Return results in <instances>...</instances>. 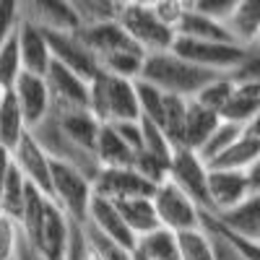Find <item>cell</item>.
<instances>
[{
	"label": "cell",
	"mask_w": 260,
	"mask_h": 260,
	"mask_svg": "<svg viewBox=\"0 0 260 260\" xmlns=\"http://www.w3.org/2000/svg\"><path fill=\"white\" fill-rule=\"evenodd\" d=\"M21 24H24L21 3H16V0H6V3H0V47L18 34Z\"/></svg>",
	"instance_id": "obj_37"
},
{
	"label": "cell",
	"mask_w": 260,
	"mask_h": 260,
	"mask_svg": "<svg viewBox=\"0 0 260 260\" xmlns=\"http://www.w3.org/2000/svg\"><path fill=\"white\" fill-rule=\"evenodd\" d=\"M211 216V213H208ZM226 232L247 240H260V192H250V198L224 216H213Z\"/></svg>",
	"instance_id": "obj_25"
},
{
	"label": "cell",
	"mask_w": 260,
	"mask_h": 260,
	"mask_svg": "<svg viewBox=\"0 0 260 260\" xmlns=\"http://www.w3.org/2000/svg\"><path fill=\"white\" fill-rule=\"evenodd\" d=\"M26 187H29V182L13 167L8 180H6L3 195H0V216H6V219L21 224V219H24V203H26Z\"/></svg>",
	"instance_id": "obj_31"
},
{
	"label": "cell",
	"mask_w": 260,
	"mask_h": 260,
	"mask_svg": "<svg viewBox=\"0 0 260 260\" xmlns=\"http://www.w3.org/2000/svg\"><path fill=\"white\" fill-rule=\"evenodd\" d=\"M232 86H234L232 76H219V78H213L198 96H195V102H201L203 107L213 110L216 115H221L224 104H226V99H229V94H232Z\"/></svg>",
	"instance_id": "obj_35"
},
{
	"label": "cell",
	"mask_w": 260,
	"mask_h": 260,
	"mask_svg": "<svg viewBox=\"0 0 260 260\" xmlns=\"http://www.w3.org/2000/svg\"><path fill=\"white\" fill-rule=\"evenodd\" d=\"M117 24L127 31V37L133 39L146 55L169 52L172 45H175V39H177V34L159 21V16L154 13V6L151 3H122Z\"/></svg>",
	"instance_id": "obj_4"
},
{
	"label": "cell",
	"mask_w": 260,
	"mask_h": 260,
	"mask_svg": "<svg viewBox=\"0 0 260 260\" xmlns=\"http://www.w3.org/2000/svg\"><path fill=\"white\" fill-rule=\"evenodd\" d=\"M151 6H154V13L159 16L161 24L177 34V26L182 21V13H185L187 3H180V0H161V3H151Z\"/></svg>",
	"instance_id": "obj_41"
},
{
	"label": "cell",
	"mask_w": 260,
	"mask_h": 260,
	"mask_svg": "<svg viewBox=\"0 0 260 260\" xmlns=\"http://www.w3.org/2000/svg\"><path fill=\"white\" fill-rule=\"evenodd\" d=\"M26 136H29V125H26L24 115H21L13 94L8 91L3 96V102H0V143H3L8 154H13Z\"/></svg>",
	"instance_id": "obj_28"
},
{
	"label": "cell",
	"mask_w": 260,
	"mask_h": 260,
	"mask_svg": "<svg viewBox=\"0 0 260 260\" xmlns=\"http://www.w3.org/2000/svg\"><path fill=\"white\" fill-rule=\"evenodd\" d=\"M31 133V138L45 148V154L52 159V161H60V164H68V167H73V169H78L81 175H86L91 182L96 180V175H99V161H96V156L91 154V151H86V148H81L78 143H73L68 136L60 130V125L55 122V117L50 115L45 122H39L34 130H29Z\"/></svg>",
	"instance_id": "obj_6"
},
{
	"label": "cell",
	"mask_w": 260,
	"mask_h": 260,
	"mask_svg": "<svg viewBox=\"0 0 260 260\" xmlns=\"http://www.w3.org/2000/svg\"><path fill=\"white\" fill-rule=\"evenodd\" d=\"M50 115L55 117L60 130L73 143H78L81 148H86V151H91V154H94L102 122L91 115V110H52Z\"/></svg>",
	"instance_id": "obj_20"
},
{
	"label": "cell",
	"mask_w": 260,
	"mask_h": 260,
	"mask_svg": "<svg viewBox=\"0 0 260 260\" xmlns=\"http://www.w3.org/2000/svg\"><path fill=\"white\" fill-rule=\"evenodd\" d=\"M177 252L180 260H216L213 234L206 226L177 234Z\"/></svg>",
	"instance_id": "obj_32"
},
{
	"label": "cell",
	"mask_w": 260,
	"mask_h": 260,
	"mask_svg": "<svg viewBox=\"0 0 260 260\" xmlns=\"http://www.w3.org/2000/svg\"><path fill=\"white\" fill-rule=\"evenodd\" d=\"M13 169V159L8 151H0V195H3V187H6V180Z\"/></svg>",
	"instance_id": "obj_44"
},
{
	"label": "cell",
	"mask_w": 260,
	"mask_h": 260,
	"mask_svg": "<svg viewBox=\"0 0 260 260\" xmlns=\"http://www.w3.org/2000/svg\"><path fill=\"white\" fill-rule=\"evenodd\" d=\"M21 226L6 216H0V260H18L21 247Z\"/></svg>",
	"instance_id": "obj_38"
},
{
	"label": "cell",
	"mask_w": 260,
	"mask_h": 260,
	"mask_svg": "<svg viewBox=\"0 0 260 260\" xmlns=\"http://www.w3.org/2000/svg\"><path fill=\"white\" fill-rule=\"evenodd\" d=\"M89 110L102 125L138 122L141 104H138L136 81L99 71L89 83Z\"/></svg>",
	"instance_id": "obj_2"
},
{
	"label": "cell",
	"mask_w": 260,
	"mask_h": 260,
	"mask_svg": "<svg viewBox=\"0 0 260 260\" xmlns=\"http://www.w3.org/2000/svg\"><path fill=\"white\" fill-rule=\"evenodd\" d=\"M24 240L34 247V252L45 260H65L71 247V234H73V221L65 216L52 198L45 201L39 216L21 229Z\"/></svg>",
	"instance_id": "obj_3"
},
{
	"label": "cell",
	"mask_w": 260,
	"mask_h": 260,
	"mask_svg": "<svg viewBox=\"0 0 260 260\" xmlns=\"http://www.w3.org/2000/svg\"><path fill=\"white\" fill-rule=\"evenodd\" d=\"M224 26L240 47H252L260 42V0H237Z\"/></svg>",
	"instance_id": "obj_21"
},
{
	"label": "cell",
	"mask_w": 260,
	"mask_h": 260,
	"mask_svg": "<svg viewBox=\"0 0 260 260\" xmlns=\"http://www.w3.org/2000/svg\"><path fill=\"white\" fill-rule=\"evenodd\" d=\"M219 78V73L203 71L198 65H192L182 60L175 52H154L146 55L143 60V71L138 81H146L151 86H156L159 91L172 94V96H182V99H195L206 86Z\"/></svg>",
	"instance_id": "obj_1"
},
{
	"label": "cell",
	"mask_w": 260,
	"mask_h": 260,
	"mask_svg": "<svg viewBox=\"0 0 260 260\" xmlns=\"http://www.w3.org/2000/svg\"><path fill=\"white\" fill-rule=\"evenodd\" d=\"M47 42H50V52L52 60L71 68L73 73H78L81 78L91 81L99 73V62L91 55V50L81 42L78 31H45Z\"/></svg>",
	"instance_id": "obj_14"
},
{
	"label": "cell",
	"mask_w": 260,
	"mask_h": 260,
	"mask_svg": "<svg viewBox=\"0 0 260 260\" xmlns=\"http://www.w3.org/2000/svg\"><path fill=\"white\" fill-rule=\"evenodd\" d=\"M24 73L21 68V55H18V34L13 39H8L3 47H0V86H6L11 91L16 78Z\"/></svg>",
	"instance_id": "obj_34"
},
{
	"label": "cell",
	"mask_w": 260,
	"mask_h": 260,
	"mask_svg": "<svg viewBox=\"0 0 260 260\" xmlns=\"http://www.w3.org/2000/svg\"><path fill=\"white\" fill-rule=\"evenodd\" d=\"M0 151H6V148H3V143H0Z\"/></svg>",
	"instance_id": "obj_49"
},
{
	"label": "cell",
	"mask_w": 260,
	"mask_h": 260,
	"mask_svg": "<svg viewBox=\"0 0 260 260\" xmlns=\"http://www.w3.org/2000/svg\"><path fill=\"white\" fill-rule=\"evenodd\" d=\"M94 156L102 169H125L136 164V151L127 146V141L120 136V130L115 125H102Z\"/></svg>",
	"instance_id": "obj_22"
},
{
	"label": "cell",
	"mask_w": 260,
	"mask_h": 260,
	"mask_svg": "<svg viewBox=\"0 0 260 260\" xmlns=\"http://www.w3.org/2000/svg\"><path fill=\"white\" fill-rule=\"evenodd\" d=\"M247 172L240 169H211L208 172V213L224 216L250 198Z\"/></svg>",
	"instance_id": "obj_10"
},
{
	"label": "cell",
	"mask_w": 260,
	"mask_h": 260,
	"mask_svg": "<svg viewBox=\"0 0 260 260\" xmlns=\"http://www.w3.org/2000/svg\"><path fill=\"white\" fill-rule=\"evenodd\" d=\"M257 112H260V86L257 83H245V81H234L232 94H229L219 117L224 122L245 127Z\"/></svg>",
	"instance_id": "obj_23"
},
{
	"label": "cell",
	"mask_w": 260,
	"mask_h": 260,
	"mask_svg": "<svg viewBox=\"0 0 260 260\" xmlns=\"http://www.w3.org/2000/svg\"><path fill=\"white\" fill-rule=\"evenodd\" d=\"M130 255H133V260H180L177 234L159 226L154 232L138 237Z\"/></svg>",
	"instance_id": "obj_27"
},
{
	"label": "cell",
	"mask_w": 260,
	"mask_h": 260,
	"mask_svg": "<svg viewBox=\"0 0 260 260\" xmlns=\"http://www.w3.org/2000/svg\"><path fill=\"white\" fill-rule=\"evenodd\" d=\"M78 37H81L83 45L91 50L96 62H102L104 57H112L117 52L141 50L117 21H112V24H99V26H83V29H78Z\"/></svg>",
	"instance_id": "obj_18"
},
{
	"label": "cell",
	"mask_w": 260,
	"mask_h": 260,
	"mask_svg": "<svg viewBox=\"0 0 260 260\" xmlns=\"http://www.w3.org/2000/svg\"><path fill=\"white\" fill-rule=\"evenodd\" d=\"M221 117L213 110L203 107L201 102L190 99L187 102V115H185V136H182V148L190 151H201L203 143L211 138V133L219 127Z\"/></svg>",
	"instance_id": "obj_24"
},
{
	"label": "cell",
	"mask_w": 260,
	"mask_h": 260,
	"mask_svg": "<svg viewBox=\"0 0 260 260\" xmlns=\"http://www.w3.org/2000/svg\"><path fill=\"white\" fill-rule=\"evenodd\" d=\"M21 115H24L29 130H34L39 122H45L52 112V96L47 89L45 76H31V73H21L11 89Z\"/></svg>",
	"instance_id": "obj_13"
},
{
	"label": "cell",
	"mask_w": 260,
	"mask_h": 260,
	"mask_svg": "<svg viewBox=\"0 0 260 260\" xmlns=\"http://www.w3.org/2000/svg\"><path fill=\"white\" fill-rule=\"evenodd\" d=\"M141 130H143V151H148V154L172 161L175 146L169 143V138L161 133V130H159L154 122H148V120H141Z\"/></svg>",
	"instance_id": "obj_36"
},
{
	"label": "cell",
	"mask_w": 260,
	"mask_h": 260,
	"mask_svg": "<svg viewBox=\"0 0 260 260\" xmlns=\"http://www.w3.org/2000/svg\"><path fill=\"white\" fill-rule=\"evenodd\" d=\"M190 3H192L195 11H201V13H206V16H211V18H216V21L224 24L237 0H190Z\"/></svg>",
	"instance_id": "obj_42"
},
{
	"label": "cell",
	"mask_w": 260,
	"mask_h": 260,
	"mask_svg": "<svg viewBox=\"0 0 260 260\" xmlns=\"http://www.w3.org/2000/svg\"><path fill=\"white\" fill-rule=\"evenodd\" d=\"M242 136V127L240 125H232V122H219V127H216L213 130V133H211V138L203 143V148L198 151V156L211 167L216 159H219V156H224L226 154V151L237 143V138H240Z\"/></svg>",
	"instance_id": "obj_33"
},
{
	"label": "cell",
	"mask_w": 260,
	"mask_h": 260,
	"mask_svg": "<svg viewBox=\"0 0 260 260\" xmlns=\"http://www.w3.org/2000/svg\"><path fill=\"white\" fill-rule=\"evenodd\" d=\"M13 159V167L24 175V180L29 185H34L37 190H42L45 195H50V177H52V159L45 154V148H42L31 133L18 143V148L11 154Z\"/></svg>",
	"instance_id": "obj_16"
},
{
	"label": "cell",
	"mask_w": 260,
	"mask_h": 260,
	"mask_svg": "<svg viewBox=\"0 0 260 260\" xmlns=\"http://www.w3.org/2000/svg\"><path fill=\"white\" fill-rule=\"evenodd\" d=\"M257 45H260V42H257Z\"/></svg>",
	"instance_id": "obj_50"
},
{
	"label": "cell",
	"mask_w": 260,
	"mask_h": 260,
	"mask_svg": "<svg viewBox=\"0 0 260 260\" xmlns=\"http://www.w3.org/2000/svg\"><path fill=\"white\" fill-rule=\"evenodd\" d=\"M247 180H250L252 192H260V156H257V159H255V164L247 169Z\"/></svg>",
	"instance_id": "obj_45"
},
{
	"label": "cell",
	"mask_w": 260,
	"mask_h": 260,
	"mask_svg": "<svg viewBox=\"0 0 260 260\" xmlns=\"http://www.w3.org/2000/svg\"><path fill=\"white\" fill-rule=\"evenodd\" d=\"M18 55H21V68H24V73L45 76L47 68L52 65L47 34L42 29H37L34 24H29V21H24L18 29Z\"/></svg>",
	"instance_id": "obj_19"
},
{
	"label": "cell",
	"mask_w": 260,
	"mask_h": 260,
	"mask_svg": "<svg viewBox=\"0 0 260 260\" xmlns=\"http://www.w3.org/2000/svg\"><path fill=\"white\" fill-rule=\"evenodd\" d=\"M208 164L198 156V151L190 148H175L169 161V182H175L185 195L208 213Z\"/></svg>",
	"instance_id": "obj_9"
},
{
	"label": "cell",
	"mask_w": 260,
	"mask_h": 260,
	"mask_svg": "<svg viewBox=\"0 0 260 260\" xmlns=\"http://www.w3.org/2000/svg\"><path fill=\"white\" fill-rule=\"evenodd\" d=\"M245 50L247 47H240L234 42H203V39H185V37H177L175 45H172V52L180 55L182 60L219 76L234 73L237 65L245 57Z\"/></svg>",
	"instance_id": "obj_8"
},
{
	"label": "cell",
	"mask_w": 260,
	"mask_h": 260,
	"mask_svg": "<svg viewBox=\"0 0 260 260\" xmlns=\"http://www.w3.org/2000/svg\"><path fill=\"white\" fill-rule=\"evenodd\" d=\"M8 94V89H6V86H0V102H3V96Z\"/></svg>",
	"instance_id": "obj_48"
},
{
	"label": "cell",
	"mask_w": 260,
	"mask_h": 260,
	"mask_svg": "<svg viewBox=\"0 0 260 260\" xmlns=\"http://www.w3.org/2000/svg\"><path fill=\"white\" fill-rule=\"evenodd\" d=\"M18 260H45V257H39L37 252H34V247L21 237V247H18Z\"/></svg>",
	"instance_id": "obj_46"
},
{
	"label": "cell",
	"mask_w": 260,
	"mask_h": 260,
	"mask_svg": "<svg viewBox=\"0 0 260 260\" xmlns=\"http://www.w3.org/2000/svg\"><path fill=\"white\" fill-rule=\"evenodd\" d=\"M151 203L156 208L161 229L167 232L182 234V232H192L203 226V208L169 180L154 190Z\"/></svg>",
	"instance_id": "obj_7"
},
{
	"label": "cell",
	"mask_w": 260,
	"mask_h": 260,
	"mask_svg": "<svg viewBox=\"0 0 260 260\" xmlns=\"http://www.w3.org/2000/svg\"><path fill=\"white\" fill-rule=\"evenodd\" d=\"M211 232V229H208ZM213 234V242H216V260H245L240 252H237L221 234H216V232H211Z\"/></svg>",
	"instance_id": "obj_43"
},
{
	"label": "cell",
	"mask_w": 260,
	"mask_h": 260,
	"mask_svg": "<svg viewBox=\"0 0 260 260\" xmlns=\"http://www.w3.org/2000/svg\"><path fill=\"white\" fill-rule=\"evenodd\" d=\"M83 232H86V240H89V245L102 255V260H133L130 250H125V247H120L117 242H112V240H107V237L96 234L94 229H89L86 224H83Z\"/></svg>",
	"instance_id": "obj_39"
},
{
	"label": "cell",
	"mask_w": 260,
	"mask_h": 260,
	"mask_svg": "<svg viewBox=\"0 0 260 260\" xmlns=\"http://www.w3.org/2000/svg\"><path fill=\"white\" fill-rule=\"evenodd\" d=\"M234 81H245V83H257L260 86V45H252L245 50L242 62L237 65V71L229 73Z\"/></svg>",
	"instance_id": "obj_40"
},
{
	"label": "cell",
	"mask_w": 260,
	"mask_h": 260,
	"mask_svg": "<svg viewBox=\"0 0 260 260\" xmlns=\"http://www.w3.org/2000/svg\"><path fill=\"white\" fill-rule=\"evenodd\" d=\"M71 6L83 29V26H99V24L117 21L122 0H71Z\"/></svg>",
	"instance_id": "obj_30"
},
{
	"label": "cell",
	"mask_w": 260,
	"mask_h": 260,
	"mask_svg": "<svg viewBox=\"0 0 260 260\" xmlns=\"http://www.w3.org/2000/svg\"><path fill=\"white\" fill-rule=\"evenodd\" d=\"M24 21L42 31H78L81 21L71 6V0H24L21 3Z\"/></svg>",
	"instance_id": "obj_15"
},
{
	"label": "cell",
	"mask_w": 260,
	"mask_h": 260,
	"mask_svg": "<svg viewBox=\"0 0 260 260\" xmlns=\"http://www.w3.org/2000/svg\"><path fill=\"white\" fill-rule=\"evenodd\" d=\"M50 198L73 224H86V216H89V208L94 201V182L86 175H81L78 169L52 161Z\"/></svg>",
	"instance_id": "obj_5"
},
{
	"label": "cell",
	"mask_w": 260,
	"mask_h": 260,
	"mask_svg": "<svg viewBox=\"0 0 260 260\" xmlns=\"http://www.w3.org/2000/svg\"><path fill=\"white\" fill-rule=\"evenodd\" d=\"M159 185H151L148 180H143L133 167L125 169H99V175L94 180V195L120 203V201H130V198H151Z\"/></svg>",
	"instance_id": "obj_12"
},
{
	"label": "cell",
	"mask_w": 260,
	"mask_h": 260,
	"mask_svg": "<svg viewBox=\"0 0 260 260\" xmlns=\"http://www.w3.org/2000/svg\"><path fill=\"white\" fill-rule=\"evenodd\" d=\"M115 206H117V211L122 216V221L127 224V229L136 234V240L161 226L151 198H130V201H120Z\"/></svg>",
	"instance_id": "obj_29"
},
{
	"label": "cell",
	"mask_w": 260,
	"mask_h": 260,
	"mask_svg": "<svg viewBox=\"0 0 260 260\" xmlns=\"http://www.w3.org/2000/svg\"><path fill=\"white\" fill-rule=\"evenodd\" d=\"M86 226L94 229V232L102 234V237H107V240L117 242V245L125 247V250H133V245H136V234L130 232L127 224L122 221L117 206H115L112 201L102 198V195H94L91 208H89V216H86Z\"/></svg>",
	"instance_id": "obj_17"
},
{
	"label": "cell",
	"mask_w": 260,
	"mask_h": 260,
	"mask_svg": "<svg viewBox=\"0 0 260 260\" xmlns=\"http://www.w3.org/2000/svg\"><path fill=\"white\" fill-rule=\"evenodd\" d=\"M242 130H245V133H247L250 138H255V141L260 143V112H257V115H255V117H252V120H250V122L242 127Z\"/></svg>",
	"instance_id": "obj_47"
},
{
	"label": "cell",
	"mask_w": 260,
	"mask_h": 260,
	"mask_svg": "<svg viewBox=\"0 0 260 260\" xmlns=\"http://www.w3.org/2000/svg\"><path fill=\"white\" fill-rule=\"evenodd\" d=\"M47 89L52 96V110H89V83L81 78L78 73H73L71 68L55 62L45 73Z\"/></svg>",
	"instance_id": "obj_11"
},
{
	"label": "cell",
	"mask_w": 260,
	"mask_h": 260,
	"mask_svg": "<svg viewBox=\"0 0 260 260\" xmlns=\"http://www.w3.org/2000/svg\"><path fill=\"white\" fill-rule=\"evenodd\" d=\"M177 37L203 39V42H234L221 21H216V18L201 13V11H195L190 0H187V8H185L182 21H180V26H177ZM234 45H237V42H234Z\"/></svg>",
	"instance_id": "obj_26"
}]
</instances>
